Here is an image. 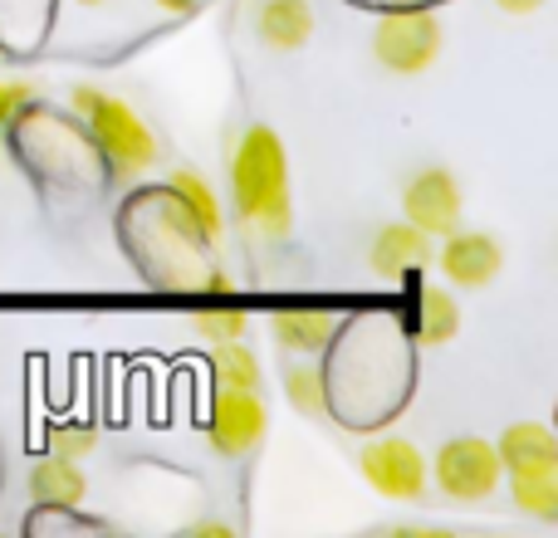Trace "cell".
<instances>
[{
    "instance_id": "cell-1",
    "label": "cell",
    "mask_w": 558,
    "mask_h": 538,
    "mask_svg": "<svg viewBox=\"0 0 558 538\" xmlns=\"http://www.w3.org/2000/svg\"><path fill=\"white\" fill-rule=\"evenodd\" d=\"M231 186H235L241 221H251L265 241H284L289 235V162H284V143L275 137V127H265V123L245 127L241 147H235V162H231Z\"/></svg>"
},
{
    "instance_id": "cell-2",
    "label": "cell",
    "mask_w": 558,
    "mask_h": 538,
    "mask_svg": "<svg viewBox=\"0 0 558 538\" xmlns=\"http://www.w3.org/2000/svg\"><path fill=\"white\" fill-rule=\"evenodd\" d=\"M74 108H78V118L88 123L94 143L104 147L108 162H113L123 176H137V172H147V167L157 162V137L147 133V123L128 103H118V98L78 84L74 88Z\"/></svg>"
},
{
    "instance_id": "cell-3",
    "label": "cell",
    "mask_w": 558,
    "mask_h": 538,
    "mask_svg": "<svg viewBox=\"0 0 558 538\" xmlns=\"http://www.w3.org/2000/svg\"><path fill=\"white\" fill-rule=\"evenodd\" d=\"M432 475H436V490H441L446 500L471 504V500H485V494H495L505 465H500V455H495L490 441H481V436H456V441L441 445Z\"/></svg>"
},
{
    "instance_id": "cell-4",
    "label": "cell",
    "mask_w": 558,
    "mask_h": 538,
    "mask_svg": "<svg viewBox=\"0 0 558 538\" xmlns=\"http://www.w3.org/2000/svg\"><path fill=\"white\" fill-rule=\"evenodd\" d=\"M373 54L383 69L392 74H422L436 64L441 54V25L422 10H402V15H387L373 35Z\"/></svg>"
},
{
    "instance_id": "cell-5",
    "label": "cell",
    "mask_w": 558,
    "mask_h": 538,
    "mask_svg": "<svg viewBox=\"0 0 558 538\" xmlns=\"http://www.w3.org/2000/svg\"><path fill=\"white\" fill-rule=\"evenodd\" d=\"M357 465H363V480L373 485L377 494H387V500H422L426 455L416 451L412 441H402V436H387V441L363 445Z\"/></svg>"
},
{
    "instance_id": "cell-6",
    "label": "cell",
    "mask_w": 558,
    "mask_h": 538,
    "mask_svg": "<svg viewBox=\"0 0 558 538\" xmlns=\"http://www.w3.org/2000/svg\"><path fill=\"white\" fill-rule=\"evenodd\" d=\"M265 426H270V412H265L260 392H235V387H221L211 406V445L221 455H251L255 445L265 441Z\"/></svg>"
},
{
    "instance_id": "cell-7",
    "label": "cell",
    "mask_w": 558,
    "mask_h": 538,
    "mask_svg": "<svg viewBox=\"0 0 558 538\" xmlns=\"http://www.w3.org/2000/svg\"><path fill=\"white\" fill-rule=\"evenodd\" d=\"M402 206H407V221L426 235H451L456 225H461V186H456V176L446 172V167L416 172Z\"/></svg>"
},
{
    "instance_id": "cell-8",
    "label": "cell",
    "mask_w": 558,
    "mask_h": 538,
    "mask_svg": "<svg viewBox=\"0 0 558 538\" xmlns=\"http://www.w3.org/2000/svg\"><path fill=\"white\" fill-rule=\"evenodd\" d=\"M505 255H500V241L495 235H481V231H461L456 225L441 245V274L451 279L456 289H485L495 274H500Z\"/></svg>"
},
{
    "instance_id": "cell-9",
    "label": "cell",
    "mask_w": 558,
    "mask_h": 538,
    "mask_svg": "<svg viewBox=\"0 0 558 538\" xmlns=\"http://www.w3.org/2000/svg\"><path fill=\"white\" fill-rule=\"evenodd\" d=\"M495 455H500V465L510 475H558V441L539 421L510 426L500 436V445H495Z\"/></svg>"
},
{
    "instance_id": "cell-10",
    "label": "cell",
    "mask_w": 558,
    "mask_h": 538,
    "mask_svg": "<svg viewBox=\"0 0 558 538\" xmlns=\"http://www.w3.org/2000/svg\"><path fill=\"white\" fill-rule=\"evenodd\" d=\"M422 265H432V235L407 225H383L373 241V269L383 279H412Z\"/></svg>"
},
{
    "instance_id": "cell-11",
    "label": "cell",
    "mask_w": 558,
    "mask_h": 538,
    "mask_svg": "<svg viewBox=\"0 0 558 538\" xmlns=\"http://www.w3.org/2000/svg\"><path fill=\"white\" fill-rule=\"evenodd\" d=\"M255 29L270 49H304L314 39V10L308 0H265Z\"/></svg>"
},
{
    "instance_id": "cell-12",
    "label": "cell",
    "mask_w": 558,
    "mask_h": 538,
    "mask_svg": "<svg viewBox=\"0 0 558 538\" xmlns=\"http://www.w3.org/2000/svg\"><path fill=\"white\" fill-rule=\"evenodd\" d=\"M29 494L39 504H78L84 500V470L64 455H45V461L29 470Z\"/></svg>"
},
{
    "instance_id": "cell-13",
    "label": "cell",
    "mask_w": 558,
    "mask_h": 538,
    "mask_svg": "<svg viewBox=\"0 0 558 538\" xmlns=\"http://www.w3.org/2000/svg\"><path fill=\"white\" fill-rule=\"evenodd\" d=\"M172 192H177V206L186 211V221L196 225V235H202L206 245L221 235V206H216V196H211V186L202 182L196 172H172Z\"/></svg>"
},
{
    "instance_id": "cell-14",
    "label": "cell",
    "mask_w": 558,
    "mask_h": 538,
    "mask_svg": "<svg viewBox=\"0 0 558 538\" xmlns=\"http://www.w3.org/2000/svg\"><path fill=\"white\" fill-rule=\"evenodd\" d=\"M416 333H422V343H451L456 333H461V304H456L446 289H426L422 304H416Z\"/></svg>"
},
{
    "instance_id": "cell-15",
    "label": "cell",
    "mask_w": 558,
    "mask_h": 538,
    "mask_svg": "<svg viewBox=\"0 0 558 538\" xmlns=\"http://www.w3.org/2000/svg\"><path fill=\"white\" fill-rule=\"evenodd\" d=\"M275 338L289 353H318L333 338V318L328 314H279L275 318Z\"/></svg>"
},
{
    "instance_id": "cell-16",
    "label": "cell",
    "mask_w": 558,
    "mask_h": 538,
    "mask_svg": "<svg viewBox=\"0 0 558 538\" xmlns=\"http://www.w3.org/2000/svg\"><path fill=\"white\" fill-rule=\"evenodd\" d=\"M211 372L221 387H235V392H260V363L255 353L235 338V343H216V357H211Z\"/></svg>"
},
{
    "instance_id": "cell-17",
    "label": "cell",
    "mask_w": 558,
    "mask_h": 538,
    "mask_svg": "<svg viewBox=\"0 0 558 538\" xmlns=\"http://www.w3.org/2000/svg\"><path fill=\"white\" fill-rule=\"evenodd\" d=\"M510 494L534 519H558V475H510Z\"/></svg>"
},
{
    "instance_id": "cell-18",
    "label": "cell",
    "mask_w": 558,
    "mask_h": 538,
    "mask_svg": "<svg viewBox=\"0 0 558 538\" xmlns=\"http://www.w3.org/2000/svg\"><path fill=\"white\" fill-rule=\"evenodd\" d=\"M284 396L299 416H324L328 406V392H324V377L314 367H289L284 372Z\"/></svg>"
},
{
    "instance_id": "cell-19",
    "label": "cell",
    "mask_w": 558,
    "mask_h": 538,
    "mask_svg": "<svg viewBox=\"0 0 558 538\" xmlns=\"http://www.w3.org/2000/svg\"><path fill=\"white\" fill-rule=\"evenodd\" d=\"M196 333L206 343H235L245 333V314H235V308H206V314H196Z\"/></svg>"
},
{
    "instance_id": "cell-20",
    "label": "cell",
    "mask_w": 558,
    "mask_h": 538,
    "mask_svg": "<svg viewBox=\"0 0 558 538\" xmlns=\"http://www.w3.org/2000/svg\"><path fill=\"white\" fill-rule=\"evenodd\" d=\"M94 451V431L88 426H54L49 431V455H64V461H78V455Z\"/></svg>"
},
{
    "instance_id": "cell-21",
    "label": "cell",
    "mask_w": 558,
    "mask_h": 538,
    "mask_svg": "<svg viewBox=\"0 0 558 538\" xmlns=\"http://www.w3.org/2000/svg\"><path fill=\"white\" fill-rule=\"evenodd\" d=\"M29 103H35V88L29 84H0V127L15 123Z\"/></svg>"
},
{
    "instance_id": "cell-22",
    "label": "cell",
    "mask_w": 558,
    "mask_h": 538,
    "mask_svg": "<svg viewBox=\"0 0 558 538\" xmlns=\"http://www.w3.org/2000/svg\"><path fill=\"white\" fill-rule=\"evenodd\" d=\"M500 10H510V15H534V10L544 5V0H495Z\"/></svg>"
},
{
    "instance_id": "cell-23",
    "label": "cell",
    "mask_w": 558,
    "mask_h": 538,
    "mask_svg": "<svg viewBox=\"0 0 558 538\" xmlns=\"http://www.w3.org/2000/svg\"><path fill=\"white\" fill-rule=\"evenodd\" d=\"M157 5H167V10H196L202 0H157Z\"/></svg>"
},
{
    "instance_id": "cell-24",
    "label": "cell",
    "mask_w": 558,
    "mask_h": 538,
    "mask_svg": "<svg viewBox=\"0 0 558 538\" xmlns=\"http://www.w3.org/2000/svg\"><path fill=\"white\" fill-rule=\"evenodd\" d=\"M78 5H104V0H78Z\"/></svg>"
}]
</instances>
